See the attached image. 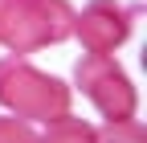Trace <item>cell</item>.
Listing matches in <instances>:
<instances>
[{"label":"cell","instance_id":"7a4b0ae2","mask_svg":"<svg viewBox=\"0 0 147 143\" xmlns=\"http://www.w3.org/2000/svg\"><path fill=\"white\" fill-rule=\"evenodd\" d=\"M69 0H8L0 12V45L8 53H37L74 37Z\"/></svg>","mask_w":147,"mask_h":143},{"label":"cell","instance_id":"8992f818","mask_svg":"<svg viewBox=\"0 0 147 143\" xmlns=\"http://www.w3.org/2000/svg\"><path fill=\"white\" fill-rule=\"evenodd\" d=\"M98 143H147V131L139 119H106L98 131Z\"/></svg>","mask_w":147,"mask_h":143},{"label":"cell","instance_id":"5b68a950","mask_svg":"<svg viewBox=\"0 0 147 143\" xmlns=\"http://www.w3.org/2000/svg\"><path fill=\"white\" fill-rule=\"evenodd\" d=\"M37 143H98V127L65 111V115H57V119L45 123V131H41Z\"/></svg>","mask_w":147,"mask_h":143},{"label":"cell","instance_id":"ba28073f","mask_svg":"<svg viewBox=\"0 0 147 143\" xmlns=\"http://www.w3.org/2000/svg\"><path fill=\"white\" fill-rule=\"evenodd\" d=\"M4 4H8V0H0V12H4Z\"/></svg>","mask_w":147,"mask_h":143},{"label":"cell","instance_id":"52a82bcc","mask_svg":"<svg viewBox=\"0 0 147 143\" xmlns=\"http://www.w3.org/2000/svg\"><path fill=\"white\" fill-rule=\"evenodd\" d=\"M41 139V131L33 127L29 119H21V115H0V143H37Z\"/></svg>","mask_w":147,"mask_h":143},{"label":"cell","instance_id":"277c9868","mask_svg":"<svg viewBox=\"0 0 147 143\" xmlns=\"http://www.w3.org/2000/svg\"><path fill=\"white\" fill-rule=\"evenodd\" d=\"M143 4H123V0H86L82 12H74V37L86 53H115L139 21Z\"/></svg>","mask_w":147,"mask_h":143},{"label":"cell","instance_id":"6da1fadb","mask_svg":"<svg viewBox=\"0 0 147 143\" xmlns=\"http://www.w3.org/2000/svg\"><path fill=\"white\" fill-rule=\"evenodd\" d=\"M74 86L61 82L57 74L37 69L25 53H8L0 57V106L29 123H49L69 111Z\"/></svg>","mask_w":147,"mask_h":143},{"label":"cell","instance_id":"3957f363","mask_svg":"<svg viewBox=\"0 0 147 143\" xmlns=\"http://www.w3.org/2000/svg\"><path fill=\"white\" fill-rule=\"evenodd\" d=\"M74 86L94 102L102 119H135L139 111L135 82L110 53H82L74 65Z\"/></svg>","mask_w":147,"mask_h":143}]
</instances>
